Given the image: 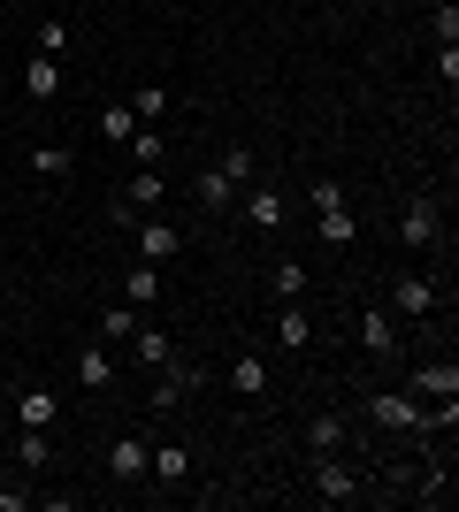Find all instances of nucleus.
<instances>
[{"label":"nucleus","instance_id":"1","mask_svg":"<svg viewBox=\"0 0 459 512\" xmlns=\"http://www.w3.org/2000/svg\"><path fill=\"white\" fill-rule=\"evenodd\" d=\"M398 237H406L414 253H437V245H444V207L429 192H414L406 207H398Z\"/></svg>","mask_w":459,"mask_h":512},{"label":"nucleus","instance_id":"2","mask_svg":"<svg viewBox=\"0 0 459 512\" xmlns=\"http://www.w3.org/2000/svg\"><path fill=\"white\" fill-rule=\"evenodd\" d=\"M314 497H322V505H352V497H360V474H352L337 451H322V459H314Z\"/></svg>","mask_w":459,"mask_h":512},{"label":"nucleus","instance_id":"3","mask_svg":"<svg viewBox=\"0 0 459 512\" xmlns=\"http://www.w3.org/2000/svg\"><path fill=\"white\" fill-rule=\"evenodd\" d=\"M437 299H444V283L437 276H429V268H414V276H398L391 283V306H398V314H437Z\"/></svg>","mask_w":459,"mask_h":512},{"label":"nucleus","instance_id":"4","mask_svg":"<svg viewBox=\"0 0 459 512\" xmlns=\"http://www.w3.org/2000/svg\"><path fill=\"white\" fill-rule=\"evenodd\" d=\"M368 413H375V428H421V421H429L414 390H375V398H368Z\"/></svg>","mask_w":459,"mask_h":512},{"label":"nucleus","instance_id":"5","mask_svg":"<svg viewBox=\"0 0 459 512\" xmlns=\"http://www.w3.org/2000/svg\"><path fill=\"white\" fill-rule=\"evenodd\" d=\"M161 192H169V184H161V169H138L131 184L115 192V214H123V222H138V214H153V207H161Z\"/></svg>","mask_w":459,"mask_h":512},{"label":"nucleus","instance_id":"6","mask_svg":"<svg viewBox=\"0 0 459 512\" xmlns=\"http://www.w3.org/2000/svg\"><path fill=\"white\" fill-rule=\"evenodd\" d=\"M184 253V230H176V222H161V214H146V222H138V260H153V268H161V260H176Z\"/></svg>","mask_w":459,"mask_h":512},{"label":"nucleus","instance_id":"7","mask_svg":"<svg viewBox=\"0 0 459 512\" xmlns=\"http://www.w3.org/2000/svg\"><path fill=\"white\" fill-rule=\"evenodd\" d=\"M199 390V367H184V360H169L161 367V383H153V413H176L184 398Z\"/></svg>","mask_w":459,"mask_h":512},{"label":"nucleus","instance_id":"8","mask_svg":"<svg viewBox=\"0 0 459 512\" xmlns=\"http://www.w3.org/2000/svg\"><path fill=\"white\" fill-rule=\"evenodd\" d=\"M146 459H153L146 436H115V444H108V474H115V482H146Z\"/></svg>","mask_w":459,"mask_h":512},{"label":"nucleus","instance_id":"9","mask_svg":"<svg viewBox=\"0 0 459 512\" xmlns=\"http://www.w3.org/2000/svg\"><path fill=\"white\" fill-rule=\"evenodd\" d=\"M245 222H253V230H284V192H276V184H253V192H245Z\"/></svg>","mask_w":459,"mask_h":512},{"label":"nucleus","instance_id":"10","mask_svg":"<svg viewBox=\"0 0 459 512\" xmlns=\"http://www.w3.org/2000/svg\"><path fill=\"white\" fill-rule=\"evenodd\" d=\"M276 344H284V352H306V344H314V314H306L299 299H284V314H276Z\"/></svg>","mask_w":459,"mask_h":512},{"label":"nucleus","instance_id":"11","mask_svg":"<svg viewBox=\"0 0 459 512\" xmlns=\"http://www.w3.org/2000/svg\"><path fill=\"white\" fill-rule=\"evenodd\" d=\"M146 474H153V482H169V490H184V474H192V444H161L146 459Z\"/></svg>","mask_w":459,"mask_h":512},{"label":"nucleus","instance_id":"12","mask_svg":"<svg viewBox=\"0 0 459 512\" xmlns=\"http://www.w3.org/2000/svg\"><path fill=\"white\" fill-rule=\"evenodd\" d=\"M62 421V398H54V390H23L16 398V428H54Z\"/></svg>","mask_w":459,"mask_h":512},{"label":"nucleus","instance_id":"13","mask_svg":"<svg viewBox=\"0 0 459 512\" xmlns=\"http://www.w3.org/2000/svg\"><path fill=\"white\" fill-rule=\"evenodd\" d=\"M131 360H138V367H169V360H176L169 329H146V321H138V329H131Z\"/></svg>","mask_w":459,"mask_h":512},{"label":"nucleus","instance_id":"14","mask_svg":"<svg viewBox=\"0 0 459 512\" xmlns=\"http://www.w3.org/2000/svg\"><path fill=\"white\" fill-rule=\"evenodd\" d=\"M414 398H459V367H452V360L414 367Z\"/></svg>","mask_w":459,"mask_h":512},{"label":"nucleus","instance_id":"15","mask_svg":"<svg viewBox=\"0 0 459 512\" xmlns=\"http://www.w3.org/2000/svg\"><path fill=\"white\" fill-rule=\"evenodd\" d=\"M23 92H31V100H54V92H62V54H39V62H23Z\"/></svg>","mask_w":459,"mask_h":512},{"label":"nucleus","instance_id":"16","mask_svg":"<svg viewBox=\"0 0 459 512\" xmlns=\"http://www.w3.org/2000/svg\"><path fill=\"white\" fill-rule=\"evenodd\" d=\"M360 344H368V352H383V360H391V352H398V321L383 314V306H368V314H360Z\"/></svg>","mask_w":459,"mask_h":512},{"label":"nucleus","instance_id":"17","mask_svg":"<svg viewBox=\"0 0 459 512\" xmlns=\"http://www.w3.org/2000/svg\"><path fill=\"white\" fill-rule=\"evenodd\" d=\"M230 390H238V398H268V367H261V352H238V360H230Z\"/></svg>","mask_w":459,"mask_h":512},{"label":"nucleus","instance_id":"18","mask_svg":"<svg viewBox=\"0 0 459 512\" xmlns=\"http://www.w3.org/2000/svg\"><path fill=\"white\" fill-rule=\"evenodd\" d=\"M77 383H85V390H108V383H115L108 344H85V352H77Z\"/></svg>","mask_w":459,"mask_h":512},{"label":"nucleus","instance_id":"19","mask_svg":"<svg viewBox=\"0 0 459 512\" xmlns=\"http://www.w3.org/2000/svg\"><path fill=\"white\" fill-rule=\"evenodd\" d=\"M16 459H23L31 474L54 467V436H46V428H16Z\"/></svg>","mask_w":459,"mask_h":512},{"label":"nucleus","instance_id":"20","mask_svg":"<svg viewBox=\"0 0 459 512\" xmlns=\"http://www.w3.org/2000/svg\"><path fill=\"white\" fill-rule=\"evenodd\" d=\"M337 444H345V421H337V413H314V421H306V451L322 459V451H337Z\"/></svg>","mask_w":459,"mask_h":512},{"label":"nucleus","instance_id":"21","mask_svg":"<svg viewBox=\"0 0 459 512\" xmlns=\"http://www.w3.org/2000/svg\"><path fill=\"white\" fill-rule=\"evenodd\" d=\"M123 291H131V306H153L161 299V268H153V260H131V283H123Z\"/></svg>","mask_w":459,"mask_h":512},{"label":"nucleus","instance_id":"22","mask_svg":"<svg viewBox=\"0 0 459 512\" xmlns=\"http://www.w3.org/2000/svg\"><path fill=\"white\" fill-rule=\"evenodd\" d=\"M222 176H230V184H253V176H261L253 146H222Z\"/></svg>","mask_w":459,"mask_h":512},{"label":"nucleus","instance_id":"23","mask_svg":"<svg viewBox=\"0 0 459 512\" xmlns=\"http://www.w3.org/2000/svg\"><path fill=\"white\" fill-rule=\"evenodd\" d=\"M131 329H138L131 306H100V337H108V344H131Z\"/></svg>","mask_w":459,"mask_h":512},{"label":"nucleus","instance_id":"24","mask_svg":"<svg viewBox=\"0 0 459 512\" xmlns=\"http://www.w3.org/2000/svg\"><path fill=\"white\" fill-rule=\"evenodd\" d=\"M352 237H360L352 207H329V214H322V245H352Z\"/></svg>","mask_w":459,"mask_h":512},{"label":"nucleus","instance_id":"25","mask_svg":"<svg viewBox=\"0 0 459 512\" xmlns=\"http://www.w3.org/2000/svg\"><path fill=\"white\" fill-rule=\"evenodd\" d=\"M123 146H138V169H161V153H169V138H161V130H131Z\"/></svg>","mask_w":459,"mask_h":512},{"label":"nucleus","instance_id":"26","mask_svg":"<svg viewBox=\"0 0 459 512\" xmlns=\"http://www.w3.org/2000/svg\"><path fill=\"white\" fill-rule=\"evenodd\" d=\"M131 130H138V115H131L123 100H115V107H100V138H115V146H123Z\"/></svg>","mask_w":459,"mask_h":512},{"label":"nucleus","instance_id":"27","mask_svg":"<svg viewBox=\"0 0 459 512\" xmlns=\"http://www.w3.org/2000/svg\"><path fill=\"white\" fill-rule=\"evenodd\" d=\"M230 199H238V184H230L222 169H207V176H199V207H230Z\"/></svg>","mask_w":459,"mask_h":512},{"label":"nucleus","instance_id":"28","mask_svg":"<svg viewBox=\"0 0 459 512\" xmlns=\"http://www.w3.org/2000/svg\"><path fill=\"white\" fill-rule=\"evenodd\" d=\"M276 299H306V268L299 260H276Z\"/></svg>","mask_w":459,"mask_h":512},{"label":"nucleus","instance_id":"29","mask_svg":"<svg viewBox=\"0 0 459 512\" xmlns=\"http://www.w3.org/2000/svg\"><path fill=\"white\" fill-rule=\"evenodd\" d=\"M31 169H39V176H69L77 161H69V146H39V153H31Z\"/></svg>","mask_w":459,"mask_h":512},{"label":"nucleus","instance_id":"30","mask_svg":"<svg viewBox=\"0 0 459 512\" xmlns=\"http://www.w3.org/2000/svg\"><path fill=\"white\" fill-rule=\"evenodd\" d=\"M131 115H146V123H161V115H169V85H146V92H138V107H131Z\"/></svg>","mask_w":459,"mask_h":512},{"label":"nucleus","instance_id":"31","mask_svg":"<svg viewBox=\"0 0 459 512\" xmlns=\"http://www.w3.org/2000/svg\"><path fill=\"white\" fill-rule=\"evenodd\" d=\"M62 46H69V23L46 16V23H39V54H62Z\"/></svg>","mask_w":459,"mask_h":512},{"label":"nucleus","instance_id":"32","mask_svg":"<svg viewBox=\"0 0 459 512\" xmlns=\"http://www.w3.org/2000/svg\"><path fill=\"white\" fill-rule=\"evenodd\" d=\"M306 199H314V214H329V207H345V184H314Z\"/></svg>","mask_w":459,"mask_h":512},{"label":"nucleus","instance_id":"33","mask_svg":"<svg viewBox=\"0 0 459 512\" xmlns=\"http://www.w3.org/2000/svg\"><path fill=\"white\" fill-rule=\"evenodd\" d=\"M437 77H444V92L459 85V46H437Z\"/></svg>","mask_w":459,"mask_h":512},{"label":"nucleus","instance_id":"34","mask_svg":"<svg viewBox=\"0 0 459 512\" xmlns=\"http://www.w3.org/2000/svg\"><path fill=\"white\" fill-rule=\"evenodd\" d=\"M452 39H459V8L444 0V8H437V46H452Z\"/></svg>","mask_w":459,"mask_h":512},{"label":"nucleus","instance_id":"35","mask_svg":"<svg viewBox=\"0 0 459 512\" xmlns=\"http://www.w3.org/2000/svg\"><path fill=\"white\" fill-rule=\"evenodd\" d=\"M0 390H8V367H0Z\"/></svg>","mask_w":459,"mask_h":512}]
</instances>
